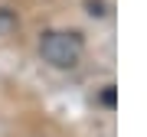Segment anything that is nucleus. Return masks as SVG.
I'll return each instance as SVG.
<instances>
[{"label": "nucleus", "mask_w": 147, "mask_h": 137, "mask_svg": "<svg viewBox=\"0 0 147 137\" xmlns=\"http://www.w3.org/2000/svg\"><path fill=\"white\" fill-rule=\"evenodd\" d=\"M39 56L56 68H75L85 56V39L72 30H49L39 39Z\"/></svg>", "instance_id": "nucleus-1"}]
</instances>
